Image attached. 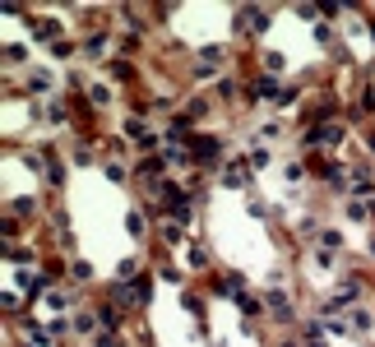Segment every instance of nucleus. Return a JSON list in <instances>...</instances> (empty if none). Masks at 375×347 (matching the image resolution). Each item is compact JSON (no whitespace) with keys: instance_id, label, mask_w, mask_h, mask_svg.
I'll return each instance as SVG.
<instances>
[{"instance_id":"obj_14","label":"nucleus","mask_w":375,"mask_h":347,"mask_svg":"<svg viewBox=\"0 0 375 347\" xmlns=\"http://www.w3.org/2000/svg\"><path fill=\"white\" fill-rule=\"evenodd\" d=\"M5 209H10V223H15V218H32V209H37V199H32V195H19V199H10Z\"/></svg>"},{"instance_id":"obj_12","label":"nucleus","mask_w":375,"mask_h":347,"mask_svg":"<svg viewBox=\"0 0 375 347\" xmlns=\"http://www.w3.org/2000/svg\"><path fill=\"white\" fill-rule=\"evenodd\" d=\"M209 111H213V97L204 93V97H190V106H186V121L195 125V121H209Z\"/></svg>"},{"instance_id":"obj_35","label":"nucleus","mask_w":375,"mask_h":347,"mask_svg":"<svg viewBox=\"0 0 375 347\" xmlns=\"http://www.w3.org/2000/svg\"><path fill=\"white\" fill-rule=\"evenodd\" d=\"M371 42H375V24H371Z\"/></svg>"},{"instance_id":"obj_2","label":"nucleus","mask_w":375,"mask_h":347,"mask_svg":"<svg viewBox=\"0 0 375 347\" xmlns=\"http://www.w3.org/2000/svg\"><path fill=\"white\" fill-rule=\"evenodd\" d=\"M232 19H236V32H246V37H265L269 24H273V10H269V5H241Z\"/></svg>"},{"instance_id":"obj_22","label":"nucleus","mask_w":375,"mask_h":347,"mask_svg":"<svg viewBox=\"0 0 375 347\" xmlns=\"http://www.w3.org/2000/svg\"><path fill=\"white\" fill-rule=\"evenodd\" d=\"M5 65H19V70H23V65H28V46H5Z\"/></svg>"},{"instance_id":"obj_29","label":"nucleus","mask_w":375,"mask_h":347,"mask_svg":"<svg viewBox=\"0 0 375 347\" xmlns=\"http://www.w3.org/2000/svg\"><path fill=\"white\" fill-rule=\"evenodd\" d=\"M51 56H56V61H70V56H75V42H56V46H51Z\"/></svg>"},{"instance_id":"obj_6","label":"nucleus","mask_w":375,"mask_h":347,"mask_svg":"<svg viewBox=\"0 0 375 347\" xmlns=\"http://www.w3.org/2000/svg\"><path fill=\"white\" fill-rule=\"evenodd\" d=\"M334 297H338V301H343V306H357L361 297H366V278H357V273H352V278H343Z\"/></svg>"},{"instance_id":"obj_36","label":"nucleus","mask_w":375,"mask_h":347,"mask_svg":"<svg viewBox=\"0 0 375 347\" xmlns=\"http://www.w3.org/2000/svg\"><path fill=\"white\" fill-rule=\"evenodd\" d=\"M371 79H375V61H371Z\"/></svg>"},{"instance_id":"obj_10","label":"nucleus","mask_w":375,"mask_h":347,"mask_svg":"<svg viewBox=\"0 0 375 347\" xmlns=\"http://www.w3.org/2000/svg\"><path fill=\"white\" fill-rule=\"evenodd\" d=\"M97 319H102V329H107V333H121L125 329V310H121V306H102V310H97Z\"/></svg>"},{"instance_id":"obj_33","label":"nucleus","mask_w":375,"mask_h":347,"mask_svg":"<svg viewBox=\"0 0 375 347\" xmlns=\"http://www.w3.org/2000/svg\"><path fill=\"white\" fill-rule=\"evenodd\" d=\"M366 259H375V236H371V245H366Z\"/></svg>"},{"instance_id":"obj_8","label":"nucleus","mask_w":375,"mask_h":347,"mask_svg":"<svg viewBox=\"0 0 375 347\" xmlns=\"http://www.w3.org/2000/svg\"><path fill=\"white\" fill-rule=\"evenodd\" d=\"M42 121L65 125L70 121V97H47V102H42Z\"/></svg>"},{"instance_id":"obj_7","label":"nucleus","mask_w":375,"mask_h":347,"mask_svg":"<svg viewBox=\"0 0 375 347\" xmlns=\"http://www.w3.org/2000/svg\"><path fill=\"white\" fill-rule=\"evenodd\" d=\"M265 301H269V310H273V315H278L282 324L292 319V297H287L282 287H269V292H265Z\"/></svg>"},{"instance_id":"obj_30","label":"nucleus","mask_w":375,"mask_h":347,"mask_svg":"<svg viewBox=\"0 0 375 347\" xmlns=\"http://www.w3.org/2000/svg\"><path fill=\"white\" fill-rule=\"evenodd\" d=\"M75 283H93V269H88L84 259H75Z\"/></svg>"},{"instance_id":"obj_24","label":"nucleus","mask_w":375,"mask_h":347,"mask_svg":"<svg viewBox=\"0 0 375 347\" xmlns=\"http://www.w3.org/2000/svg\"><path fill=\"white\" fill-rule=\"evenodd\" d=\"M315 42H320V46H334V24H325V19H320V24H315Z\"/></svg>"},{"instance_id":"obj_3","label":"nucleus","mask_w":375,"mask_h":347,"mask_svg":"<svg viewBox=\"0 0 375 347\" xmlns=\"http://www.w3.org/2000/svg\"><path fill=\"white\" fill-rule=\"evenodd\" d=\"M250 171H255L250 158H227V162H222V185H227V190H250V185H255Z\"/></svg>"},{"instance_id":"obj_27","label":"nucleus","mask_w":375,"mask_h":347,"mask_svg":"<svg viewBox=\"0 0 375 347\" xmlns=\"http://www.w3.org/2000/svg\"><path fill=\"white\" fill-rule=\"evenodd\" d=\"M28 88H37V93L51 88V75H47V70H32V75H28Z\"/></svg>"},{"instance_id":"obj_15","label":"nucleus","mask_w":375,"mask_h":347,"mask_svg":"<svg viewBox=\"0 0 375 347\" xmlns=\"http://www.w3.org/2000/svg\"><path fill=\"white\" fill-rule=\"evenodd\" d=\"M347 329H352V333H361V338H366V333H371V329H375V319H371V310H361V306H357V310H352V315H347Z\"/></svg>"},{"instance_id":"obj_32","label":"nucleus","mask_w":375,"mask_h":347,"mask_svg":"<svg viewBox=\"0 0 375 347\" xmlns=\"http://www.w3.org/2000/svg\"><path fill=\"white\" fill-rule=\"evenodd\" d=\"M250 162H255V167H269V162H273V153H269V149H255V153H250Z\"/></svg>"},{"instance_id":"obj_5","label":"nucleus","mask_w":375,"mask_h":347,"mask_svg":"<svg viewBox=\"0 0 375 347\" xmlns=\"http://www.w3.org/2000/svg\"><path fill=\"white\" fill-rule=\"evenodd\" d=\"M329 319H311V324H301V347H325L329 343Z\"/></svg>"},{"instance_id":"obj_23","label":"nucleus","mask_w":375,"mask_h":347,"mask_svg":"<svg viewBox=\"0 0 375 347\" xmlns=\"http://www.w3.org/2000/svg\"><path fill=\"white\" fill-rule=\"evenodd\" d=\"M282 181H287V185H301V181H306V167H301V162H287V167H282Z\"/></svg>"},{"instance_id":"obj_17","label":"nucleus","mask_w":375,"mask_h":347,"mask_svg":"<svg viewBox=\"0 0 375 347\" xmlns=\"http://www.w3.org/2000/svg\"><path fill=\"white\" fill-rule=\"evenodd\" d=\"M157 236H162V245H176L181 236H186V227L172 223V218H162V227H157Z\"/></svg>"},{"instance_id":"obj_34","label":"nucleus","mask_w":375,"mask_h":347,"mask_svg":"<svg viewBox=\"0 0 375 347\" xmlns=\"http://www.w3.org/2000/svg\"><path fill=\"white\" fill-rule=\"evenodd\" d=\"M278 347H301V343H278Z\"/></svg>"},{"instance_id":"obj_31","label":"nucleus","mask_w":375,"mask_h":347,"mask_svg":"<svg viewBox=\"0 0 375 347\" xmlns=\"http://www.w3.org/2000/svg\"><path fill=\"white\" fill-rule=\"evenodd\" d=\"M236 306H241V310H250V315H255V310H260V301H255V297H250V292H241V297H236Z\"/></svg>"},{"instance_id":"obj_13","label":"nucleus","mask_w":375,"mask_h":347,"mask_svg":"<svg viewBox=\"0 0 375 347\" xmlns=\"http://www.w3.org/2000/svg\"><path fill=\"white\" fill-rule=\"evenodd\" d=\"M107 75L116 79V84H135V65L125 61V56H116V61H107Z\"/></svg>"},{"instance_id":"obj_16","label":"nucleus","mask_w":375,"mask_h":347,"mask_svg":"<svg viewBox=\"0 0 375 347\" xmlns=\"http://www.w3.org/2000/svg\"><path fill=\"white\" fill-rule=\"evenodd\" d=\"M84 102L102 111V106H111V88H107V84H88V93H84Z\"/></svg>"},{"instance_id":"obj_9","label":"nucleus","mask_w":375,"mask_h":347,"mask_svg":"<svg viewBox=\"0 0 375 347\" xmlns=\"http://www.w3.org/2000/svg\"><path fill=\"white\" fill-rule=\"evenodd\" d=\"M107 46H111V32L97 28V32H88V37L79 42V51H84V56H107Z\"/></svg>"},{"instance_id":"obj_18","label":"nucleus","mask_w":375,"mask_h":347,"mask_svg":"<svg viewBox=\"0 0 375 347\" xmlns=\"http://www.w3.org/2000/svg\"><path fill=\"white\" fill-rule=\"evenodd\" d=\"M32 37H37V42H51V46H56V37H61V24H56V19H42V24L32 28Z\"/></svg>"},{"instance_id":"obj_4","label":"nucleus","mask_w":375,"mask_h":347,"mask_svg":"<svg viewBox=\"0 0 375 347\" xmlns=\"http://www.w3.org/2000/svg\"><path fill=\"white\" fill-rule=\"evenodd\" d=\"M347 190H352V199H371V195H375L371 167H352V171H347Z\"/></svg>"},{"instance_id":"obj_20","label":"nucleus","mask_w":375,"mask_h":347,"mask_svg":"<svg viewBox=\"0 0 375 347\" xmlns=\"http://www.w3.org/2000/svg\"><path fill=\"white\" fill-rule=\"evenodd\" d=\"M282 70H287V56H282V51H265V75L282 79Z\"/></svg>"},{"instance_id":"obj_19","label":"nucleus","mask_w":375,"mask_h":347,"mask_svg":"<svg viewBox=\"0 0 375 347\" xmlns=\"http://www.w3.org/2000/svg\"><path fill=\"white\" fill-rule=\"evenodd\" d=\"M5 259H10V264H23V269H28V264H32V245H15V241H10V245H5Z\"/></svg>"},{"instance_id":"obj_1","label":"nucleus","mask_w":375,"mask_h":347,"mask_svg":"<svg viewBox=\"0 0 375 347\" xmlns=\"http://www.w3.org/2000/svg\"><path fill=\"white\" fill-rule=\"evenodd\" d=\"M222 153H227V144H222L218 135H204V130L190 135V162H195V167H218Z\"/></svg>"},{"instance_id":"obj_25","label":"nucleus","mask_w":375,"mask_h":347,"mask_svg":"<svg viewBox=\"0 0 375 347\" xmlns=\"http://www.w3.org/2000/svg\"><path fill=\"white\" fill-rule=\"evenodd\" d=\"M181 306H186L190 315H204V301H200V292H181Z\"/></svg>"},{"instance_id":"obj_26","label":"nucleus","mask_w":375,"mask_h":347,"mask_svg":"<svg viewBox=\"0 0 375 347\" xmlns=\"http://www.w3.org/2000/svg\"><path fill=\"white\" fill-rule=\"evenodd\" d=\"M93 329H97V315H88V310L75 315V333H93Z\"/></svg>"},{"instance_id":"obj_21","label":"nucleus","mask_w":375,"mask_h":347,"mask_svg":"<svg viewBox=\"0 0 375 347\" xmlns=\"http://www.w3.org/2000/svg\"><path fill=\"white\" fill-rule=\"evenodd\" d=\"M125 232H130V236H144V232H148V223H144V213H140V209L125 213Z\"/></svg>"},{"instance_id":"obj_11","label":"nucleus","mask_w":375,"mask_h":347,"mask_svg":"<svg viewBox=\"0 0 375 347\" xmlns=\"http://www.w3.org/2000/svg\"><path fill=\"white\" fill-rule=\"evenodd\" d=\"M343 218H347V223H357V227H366V223H371V204H366V199H347Z\"/></svg>"},{"instance_id":"obj_28","label":"nucleus","mask_w":375,"mask_h":347,"mask_svg":"<svg viewBox=\"0 0 375 347\" xmlns=\"http://www.w3.org/2000/svg\"><path fill=\"white\" fill-rule=\"evenodd\" d=\"M42 301H47V310H65V306H70V297H65V292H47Z\"/></svg>"}]
</instances>
